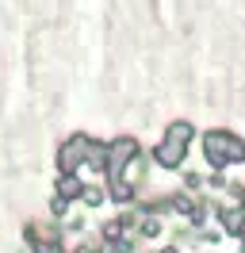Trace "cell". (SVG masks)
<instances>
[{
    "mask_svg": "<svg viewBox=\"0 0 245 253\" xmlns=\"http://www.w3.org/2000/svg\"><path fill=\"white\" fill-rule=\"evenodd\" d=\"M199 150H203L207 169L245 165V138H238L230 126H211L207 134H199Z\"/></svg>",
    "mask_w": 245,
    "mask_h": 253,
    "instance_id": "6da1fadb",
    "label": "cell"
},
{
    "mask_svg": "<svg viewBox=\"0 0 245 253\" xmlns=\"http://www.w3.org/2000/svg\"><path fill=\"white\" fill-rule=\"evenodd\" d=\"M134 154H142V142L134 134H115L107 142V165H104V180H119L126 173V165L134 161Z\"/></svg>",
    "mask_w": 245,
    "mask_h": 253,
    "instance_id": "7a4b0ae2",
    "label": "cell"
},
{
    "mask_svg": "<svg viewBox=\"0 0 245 253\" xmlns=\"http://www.w3.org/2000/svg\"><path fill=\"white\" fill-rule=\"evenodd\" d=\"M84 146H88V134H84V130L69 134V138L58 146V154H54L58 173H81V169H84Z\"/></svg>",
    "mask_w": 245,
    "mask_h": 253,
    "instance_id": "3957f363",
    "label": "cell"
},
{
    "mask_svg": "<svg viewBox=\"0 0 245 253\" xmlns=\"http://www.w3.org/2000/svg\"><path fill=\"white\" fill-rule=\"evenodd\" d=\"M150 161L157 165V169H168V173H176V169H184V161H188V146L180 142H161L150 150Z\"/></svg>",
    "mask_w": 245,
    "mask_h": 253,
    "instance_id": "277c9868",
    "label": "cell"
},
{
    "mask_svg": "<svg viewBox=\"0 0 245 253\" xmlns=\"http://www.w3.org/2000/svg\"><path fill=\"white\" fill-rule=\"evenodd\" d=\"M218 230L222 234H234V238H242L245 234V211L242 207H234V204H218Z\"/></svg>",
    "mask_w": 245,
    "mask_h": 253,
    "instance_id": "5b68a950",
    "label": "cell"
},
{
    "mask_svg": "<svg viewBox=\"0 0 245 253\" xmlns=\"http://www.w3.org/2000/svg\"><path fill=\"white\" fill-rule=\"evenodd\" d=\"M138 184L134 180H126V176H119V180H107V200L111 204H119V207H126V204H138Z\"/></svg>",
    "mask_w": 245,
    "mask_h": 253,
    "instance_id": "8992f818",
    "label": "cell"
},
{
    "mask_svg": "<svg viewBox=\"0 0 245 253\" xmlns=\"http://www.w3.org/2000/svg\"><path fill=\"white\" fill-rule=\"evenodd\" d=\"M81 192H84L81 173H58V180H54V196H61V200L77 204V200H81Z\"/></svg>",
    "mask_w": 245,
    "mask_h": 253,
    "instance_id": "52a82bcc",
    "label": "cell"
},
{
    "mask_svg": "<svg viewBox=\"0 0 245 253\" xmlns=\"http://www.w3.org/2000/svg\"><path fill=\"white\" fill-rule=\"evenodd\" d=\"M104 165H107V142L88 134V146H84V169H92V173L104 176Z\"/></svg>",
    "mask_w": 245,
    "mask_h": 253,
    "instance_id": "ba28073f",
    "label": "cell"
},
{
    "mask_svg": "<svg viewBox=\"0 0 245 253\" xmlns=\"http://www.w3.org/2000/svg\"><path fill=\"white\" fill-rule=\"evenodd\" d=\"M165 142L192 146V142H196V123H192V119H172V123L165 126Z\"/></svg>",
    "mask_w": 245,
    "mask_h": 253,
    "instance_id": "9c48e42d",
    "label": "cell"
},
{
    "mask_svg": "<svg viewBox=\"0 0 245 253\" xmlns=\"http://www.w3.org/2000/svg\"><path fill=\"white\" fill-rule=\"evenodd\" d=\"M81 200H84V207H88V211H96V207L107 204V188H100V184H84Z\"/></svg>",
    "mask_w": 245,
    "mask_h": 253,
    "instance_id": "30bf717a",
    "label": "cell"
},
{
    "mask_svg": "<svg viewBox=\"0 0 245 253\" xmlns=\"http://www.w3.org/2000/svg\"><path fill=\"white\" fill-rule=\"evenodd\" d=\"M31 253H65V242L61 238H39V242H31Z\"/></svg>",
    "mask_w": 245,
    "mask_h": 253,
    "instance_id": "8fae6325",
    "label": "cell"
},
{
    "mask_svg": "<svg viewBox=\"0 0 245 253\" xmlns=\"http://www.w3.org/2000/svg\"><path fill=\"white\" fill-rule=\"evenodd\" d=\"M203 184H207L211 192H226V184H230V180H226V169H211V173L203 176Z\"/></svg>",
    "mask_w": 245,
    "mask_h": 253,
    "instance_id": "7c38bea8",
    "label": "cell"
},
{
    "mask_svg": "<svg viewBox=\"0 0 245 253\" xmlns=\"http://www.w3.org/2000/svg\"><path fill=\"white\" fill-rule=\"evenodd\" d=\"M180 188L192 192V196H199V192H203V173H184L180 176Z\"/></svg>",
    "mask_w": 245,
    "mask_h": 253,
    "instance_id": "4fadbf2b",
    "label": "cell"
},
{
    "mask_svg": "<svg viewBox=\"0 0 245 253\" xmlns=\"http://www.w3.org/2000/svg\"><path fill=\"white\" fill-rule=\"evenodd\" d=\"M69 200H61V196H50V215H54V219H65V215H69Z\"/></svg>",
    "mask_w": 245,
    "mask_h": 253,
    "instance_id": "5bb4252c",
    "label": "cell"
},
{
    "mask_svg": "<svg viewBox=\"0 0 245 253\" xmlns=\"http://www.w3.org/2000/svg\"><path fill=\"white\" fill-rule=\"evenodd\" d=\"M226 192H230V204L245 211V184H226Z\"/></svg>",
    "mask_w": 245,
    "mask_h": 253,
    "instance_id": "9a60e30c",
    "label": "cell"
},
{
    "mask_svg": "<svg viewBox=\"0 0 245 253\" xmlns=\"http://www.w3.org/2000/svg\"><path fill=\"white\" fill-rule=\"evenodd\" d=\"M65 234H84V219H69L65 222Z\"/></svg>",
    "mask_w": 245,
    "mask_h": 253,
    "instance_id": "2e32d148",
    "label": "cell"
},
{
    "mask_svg": "<svg viewBox=\"0 0 245 253\" xmlns=\"http://www.w3.org/2000/svg\"><path fill=\"white\" fill-rule=\"evenodd\" d=\"M157 253H180V250H176V242H172V246H165V250H157Z\"/></svg>",
    "mask_w": 245,
    "mask_h": 253,
    "instance_id": "e0dca14e",
    "label": "cell"
},
{
    "mask_svg": "<svg viewBox=\"0 0 245 253\" xmlns=\"http://www.w3.org/2000/svg\"><path fill=\"white\" fill-rule=\"evenodd\" d=\"M238 253H245V234H242V238H238Z\"/></svg>",
    "mask_w": 245,
    "mask_h": 253,
    "instance_id": "ac0fdd59",
    "label": "cell"
},
{
    "mask_svg": "<svg viewBox=\"0 0 245 253\" xmlns=\"http://www.w3.org/2000/svg\"><path fill=\"white\" fill-rule=\"evenodd\" d=\"M150 253H153V250H150Z\"/></svg>",
    "mask_w": 245,
    "mask_h": 253,
    "instance_id": "d6986e66",
    "label": "cell"
}]
</instances>
